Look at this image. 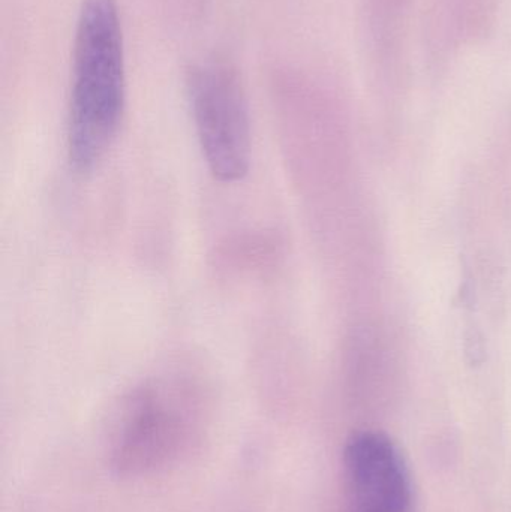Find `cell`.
<instances>
[{
  "instance_id": "obj_1",
  "label": "cell",
  "mask_w": 511,
  "mask_h": 512,
  "mask_svg": "<svg viewBox=\"0 0 511 512\" xmlns=\"http://www.w3.org/2000/svg\"><path fill=\"white\" fill-rule=\"evenodd\" d=\"M125 54L116 0H83L75 30L68 155L78 173L95 170L125 110Z\"/></svg>"
},
{
  "instance_id": "obj_3",
  "label": "cell",
  "mask_w": 511,
  "mask_h": 512,
  "mask_svg": "<svg viewBox=\"0 0 511 512\" xmlns=\"http://www.w3.org/2000/svg\"><path fill=\"white\" fill-rule=\"evenodd\" d=\"M345 512H414L410 468L398 445L380 432H360L344 450Z\"/></svg>"
},
{
  "instance_id": "obj_4",
  "label": "cell",
  "mask_w": 511,
  "mask_h": 512,
  "mask_svg": "<svg viewBox=\"0 0 511 512\" xmlns=\"http://www.w3.org/2000/svg\"><path fill=\"white\" fill-rule=\"evenodd\" d=\"M177 400L165 387H146L129 400L119 438L126 465L146 468L167 456L185 424Z\"/></svg>"
},
{
  "instance_id": "obj_2",
  "label": "cell",
  "mask_w": 511,
  "mask_h": 512,
  "mask_svg": "<svg viewBox=\"0 0 511 512\" xmlns=\"http://www.w3.org/2000/svg\"><path fill=\"white\" fill-rule=\"evenodd\" d=\"M186 86L210 173L219 182H239L251 164V117L239 74L224 59H204L192 66Z\"/></svg>"
}]
</instances>
